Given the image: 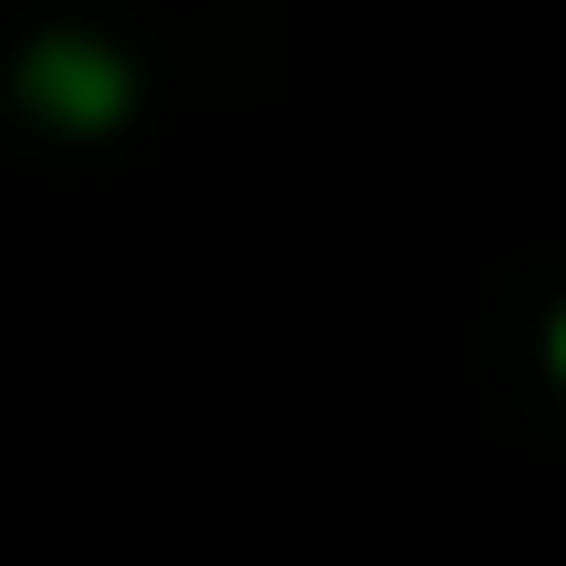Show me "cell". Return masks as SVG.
I'll return each instance as SVG.
<instances>
[{"instance_id": "6da1fadb", "label": "cell", "mask_w": 566, "mask_h": 566, "mask_svg": "<svg viewBox=\"0 0 566 566\" xmlns=\"http://www.w3.org/2000/svg\"><path fill=\"white\" fill-rule=\"evenodd\" d=\"M32 84H42V105H63L74 126H105V116H116V95H126V84H116V63H105V53H84V42H53V53L32 63Z\"/></svg>"}]
</instances>
